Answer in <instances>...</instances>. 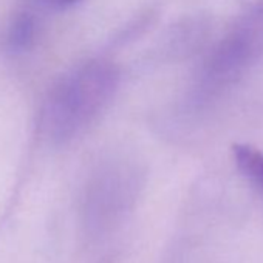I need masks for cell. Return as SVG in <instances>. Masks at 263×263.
Listing matches in <instances>:
<instances>
[{
	"mask_svg": "<svg viewBox=\"0 0 263 263\" xmlns=\"http://www.w3.org/2000/svg\"><path fill=\"white\" fill-rule=\"evenodd\" d=\"M119 84V71L108 61H88L64 74L51 88L42 115L47 137L65 144L108 107Z\"/></svg>",
	"mask_w": 263,
	"mask_h": 263,
	"instance_id": "1",
	"label": "cell"
},
{
	"mask_svg": "<svg viewBox=\"0 0 263 263\" xmlns=\"http://www.w3.org/2000/svg\"><path fill=\"white\" fill-rule=\"evenodd\" d=\"M263 58V0L241 14L208 54L194 90V102L208 105L237 84Z\"/></svg>",
	"mask_w": 263,
	"mask_h": 263,
	"instance_id": "2",
	"label": "cell"
},
{
	"mask_svg": "<svg viewBox=\"0 0 263 263\" xmlns=\"http://www.w3.org/2000/svg\"><path fill=\"white\" fill-rule=\"evenodd\" d=\"M232 155L238 172L263 194V152L249 144H235Z\"/></svg>",
	"mask_w": 263,
	"mask_h": 263,
	"instance_id": "3",
	"label": "cell"
},
{
	"mask_svg": "<svg viewBox=\"0 0 263 263\" xmlns=\"http://www.w3.org/2000/svg\"><path fill=\"white\" fill-rule=\"evenodd\" d=\"M36 19L30 14V13H21L17 14L10 28H8V34H7V44L8 48L13 53H25L28 51L36 41Z\"/></svg>",
	"mask_w": 263,
	"mask_h": 263,
	"instance_id": "4",
	"label": "cell"
},
{
	"mask_svg": "<svg viewBox=\"0 0 263 263\" xmlns=\"http://www.w3.org/2000/svg\"><path fill=\"white\" fill-rule=\"evenodd\" d=\"M37 2L42 7H47L50 10H56V11H62L67 8L74 7L76 4H79L81 0H37Z\"/></svg>",
	"mask_w": 263,
	"mask_h": 263,
	"instance_id": "5",
	"label": "cell"
}]
</instances>
